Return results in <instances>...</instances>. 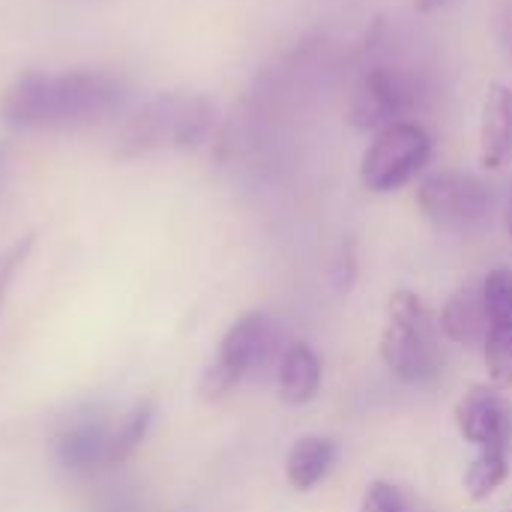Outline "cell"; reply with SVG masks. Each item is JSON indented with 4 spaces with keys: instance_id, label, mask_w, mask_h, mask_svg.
<instances>
[{
    "instance_id": "1",
    "label": "cell",
    "mask_w": 512,
    "mask_h": 512,
    "mask_svg": "<svg viewBox=\"0 0 512 512\" xmlns=\"http://www.w3.org/2000/svg\"><path fill=\"white\" fill-rule=\"evenodd\" d=\"M126 99V84L111 72H21L3 93L0 114L18 129H75L105 120Z\"/></svg>"
},
{
    "instance_id": "2",
    "label": "cell",
    "mask_w": 512,
    "mask_h": 512,
    "mask_svg": "<svg viewBox=\"0 0 512 512\" xmlns=\"http://www.w3.org/2000/svg\"><path fill=\"white\" fill-rule=\"evenodd\" d=\"M381 360L405 384H423L441 369V327L426 300L414 291H396L381 333Z\"/></svg>"
},
{
    "instance_id": "3",
    "label": "cell",
    "mask_w": 512,
    "mask_h": 512,
    "mask_svg": "<svg viewBox=\"0 0 512 512\" xmlns=\"http://www.w3.org/2000/svg\"><path fill=\"white\" fill-rule=\"evenodd\" d=\"M426 99L429 87L417 66L405 60L378 57L366 63L357 78L351 99V123L363 132H381L393 123L414 120Z\"/></svg>"
},
{
    "instance_id": "4",
    "label": "cell",
    "mask_w": 512,
    "mask_h": 512,
    "mask_svg": "<svg viewBox=\"0 0 512 512\" xmlns=\"http://www.w3.org/2000/svg\"><path fill=\"white\" fill-rule=\"evenodd\" d=\"M213 126V108L201 96L165 93L129 117L120 132V156H144L159 147H198Z\"/></svg>"
},
{
    "instance_id": "5",
    "label": "cell",
    "mask_w": 512,
    "mask_h": 512,
    "mask_svg": "<svg viewBox=\"0 0 512 512\" xmlns=\"http://www.w3.org/2000/svg\"><path fill=\"white\" fill-rule=\"evenodd\" d=\"M432 159V135L417 123H393L369 141L360 159V180L369 192H396L411 183Z\"/></svg>"
},
{
    "instance_id": "6",
    "label": "cell",
    "mask_w": 512,
    "mask_h": 512,
    "mask_svg": "<svg viewBox=\"0 0 512 512\" xmlns=\"http://www.w3.org/2000/svg\"><path fill=\"white\" fill-rule=\"evenodd\" d=\"M417 204L423 216L441 231H474L492 213L489 186L465 171H435L420 180Z\"/></svg>"
},
{
    "instance_id": "7",
    "label": "cell",
    "mask_w": 512,
    "mask_h": 512,
    "mask_svg": "<svg viewBox=\"0 0 512 512\" xmlns=\"http://www.w3.org/2000/svg\"><path fill=\"white\" fill-rule=\"evenodd\" d=\"M273 342V321L264 312L240 315L228 333L222 336L210 366L201 378V399L219 402L225 399L270 351Z\"/></svg>"
},
{
    "instance_id": "8",
    "label": "cell",
    "mask_w": 512,
    "mask_h": 512,
    "mask_svg": "<svg viewBox=\"0 0 512 512\" xmlns=\"http://www.w3.org/2000/svg\"><path fill=\"white\" fill-rule=\"evenodd\" d=\"M456 426L462 441L480 450H510L512 414L504 393L492 384L471 387L456 405Z\"/></svg>"
},
{
    "instance_id": "9",
    "label": "cell",
    "mask_w": 512,
    "mask_h": 512,
    "mask_svg": "<svg viewBox=\"0 0 512 512\" xmlns=\"http://www.w3.org/2000/svg\"><path fill=\"white\" fill-rule=\"evenodd\" d=\"M489 327L483 339V357L489 378L498 390L512 387V270L498 267L483 279Z\"/></svg>"
},
{
    "instance_id": "10",
    "label": "cell",
    "mask_w": 512,
    "mask_h": 512,
    "mask_svg": "<svg viewBox=\"0 0 512 512\" xmlns=\"http://www.w3.org/2000/svg\"><path fill=\"white\" fill-rule=\"evenodd\" d=\"M441 333L462 345V348H483L486 327H489V309H486V294L483 282H468L462 285L441 309L438 318Z\"/></svg>"
},
{
    "instance_id": "11",
    "label": "cell",
    "mask_w": 512,
    "mask_h": 512,
    "mask_svg": "<svg viewBox=\"0 0 512 512\" xmlns=\"http://www.w3.org/2000/svg\"><path fill=\"white\" fill-rule=\"evenodd\" d=\"M512 159V87L492 84L480 111V162L501 168Z\"/></svg>"
},
{
    "instance_id": "12",
    "label": "cell",
    "mask_w": 512,
    "mask_h": 512,
    "mask_svg": "<svg viewBox=\"0 0 512 512\" xmlns=\"http://www.w3.org/2000/svg\"><path fill=\"white\" fill-rule=\"evenodd\" d=\"M276 390L285 405H306L321 390V360L312 345L291 342L279 357Z\"/></svg>"
},
{
    "instance_id": "13",
    "label": "cell",
    "mask_w": 512,
    "mask_h": 512,
    "mask_svg": "<svg viewBox=\"0 0 512 512\" xmlns=\"http://www.w3.org/2000/svg\"><path fill=\"white\" fill-rule=\"evenodd\" d=\"M336 444L321 435H303L291 444L288 459H285V477L291 489L297 492H312L333 468L336 462Z\"/></svg>"
},
{
    "instance_id": "14",
    "label": "cell",
    "mask_w": 512,
    "mask_h": 512,
    "mask_svg": "<svg viewBox=\"0 0 512 512\" xmlns=\"http://www.w3.org/2000/svg\"><path fill=\"white\" fill-rule=\"evenodd\" d=\"M108 447H111V432L105 429V423L84 417V420H75L60 435L57 456L66 468H93L99 462L108 465Z\"/></svg>"
},
{
    "instance_id": "15",
    "label": "cell",
    "mask_w": 512,
    "mask_h": 512,
    "mask_svg": "<svg viewBox=\"0 0 512 512\" xmlns=\"http://www.w3.org/2000/svg\"><path fill=\"white\" fill-rule=\"evenodd\" d=\"M510 477V450H480L465 471V492L474 501H489Z\"/></svg>"
},
{
    "instance_id": "16",
    "label": "cell",
    "mask_w": 512,
    "mask_h": 512,
    "mask_svg": "<svg viewBox=\"0 0 512 512\" xmlns=\"http://www.w3.org/2000/svg\"><path fill=\"white\" fill-rule=\"evenodd\" d=\"M153 423V402L141 399L129 408V414L117 423V429L111 432V447H108V465H120L126 462L141 441L147 438V429Z\"/></svg>"
},
{
    "instance_id": "17",
    "label": "cell",
    "mask_w": 512,
    "mask_h": 512,
    "mask_svg": "<svg viewBox=\"0 0 512 512\" xmlns=\"http://www.w3.org/2000/svg\"><path fill=\"white\" fill-rule=\"evenodd\" d=\"M33 246H36V234H24V237L12 240L6 249H0V303H3V297H6V291H9V285H12V279H15V273L21 270V264H24L27 255L33 252Z\"/></svg>"
},
{
    "instance_id": "18",
    "label": "cell",
    "mask_w": 512,
    "mask_h": 512,
    "mask_svg": "<svg viewBox=\"0 0 512 512\" xmlns=\"http://www.w3.org/2000/svg\"><path fill=\"white\" fill-rule=\"evenodd\" d=\"M360 512H408V504H405V495L393 483L375 480L363 492Z\"/></svg>"
},
{
    "instance_id": "19",
    "label": "cell",
    "mask_w": 512,
    "mask_h": 512,
    "mask_svg": "<svg viewBox=\"0 0 512 512\" xmlns=\"http://www.w3.org/2000/svg\"><path fill=\"white\" fill-rule=\"evenodd\" d=\"M447 3H453V0H414L417 12H435V9H441Z\"/></svg>"
},
{
    "instance_id": "20",
    "label": "cell",
    "mask_w": 512,
    "mask_h": 512,
    "mask_svg": "<svg viewBox=\"0 0 512 512\" xmlns=\"http://www.w3.org/2000/svg\"><path fill=\"white\" fill-rule=\"evenodd\" d=\"M3 171H6V150L0 147V177H3Z\"/></svg>"
},
{
    "instance_id": "21",
    "label": "cell",
    "mask_w": 512,
    "mask_h": 512,
    "mask_svg": "<svg viewBox=\"0 0 512 512\" xmlns=\"http://www.w3.org/2000/svg\"><path fill=\"white\" fill-rule=\"evenodd\" d=\"M507 228H510V234H512V192H510V207H507Z\"/></svg>"
}]
</instances>
